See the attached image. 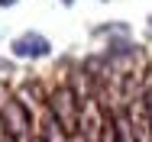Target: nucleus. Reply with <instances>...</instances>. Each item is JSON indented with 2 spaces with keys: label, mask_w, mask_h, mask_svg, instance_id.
Wrapping results in <instances>:
<instances>
[{
  "label": "nucleus",
  "mask_w": 152,
  "mask_h": 142,
  "mask_svg": "<svg viewBox=\"0 0 152 142\" xmlns=\"http://www.w3.org/2000/svg\"><path fill=\"white\" fill-rule=\"evenodd\" d=\"M45 110L58 119V126L68 133V136H75V133H81V119H84V100L75 94V87L71 84H58L49 97H45Z\"/></svg>",
  "instance_id": "nucleus-1"
},
{
  "label": "nucleus",
  "mask_w": 152,
  "mask_h": 142,
  "mask_svg": "<svg viewBox=\"0 0 152 142\" xmlns=\"http://www.w3.org/2000/svg\"><path fill=\"white\" fill-rule=\"evenodd\" d=\"M0 123H3L10 142H32V110L20 97L0 100Z\"/></svg>",
  "instance_id": "nucleus-2"
},
{
  "label": "nucleus",
  "mask_w": 152,
  "mask_h": 142,
  "mask_svg": "<svg viewBox=\"0 0 152 142\" xmlns=\"http://www.w3.org/2000/svg\"><path fill=\"white\" fill-rule=\"evenodd\" d=\"M10 52H13V58L39 61V58H49V55H52V42H49L42 32H36V29H26V32H20V36L10 42Z\"/></svg>",
  "instance_id": "nucleus-3"
},
{
  "label": "nucleus",
  "mask_w": 152,
  "mask_h": 142,
  "mask_svg": "<svg viewBox=\"0 0 152 142\" xmlns=\"http://www.w3.org/2000/svg\"><path fill=\"white\" fill-rule=\"evenodd\" d=\"M36 136H39L42 142H71V136L58 126V119L49 113V110H45V116H42V126H39V133H36Z\"/></svg>",
  "instance_id": "nucleus-4"
},
{
  "label": "nucleus",
  "mask_w": 152,
  "mask_h": 142,
  "mask_svg": "<svg viewBox=\"0 0 152 142\" xmlns=\"http://www.w3.org/2000/svg\"><path fill=\"white\" fill-rule=\"evenodd\" d=\"M110 119H113V139L117 142H136V133H133L126 110H110Z\"/></svg>",
  "instance_id": "nucleus-5"
},
{
  "label": "nucleus",
  "mask_w": 152,
  "mask_h": 142,
  "mask_svg": "<svg viewBox=\"0 0 152 142\" xmlns=\"http://www.w3.org/2000/svg\"><path fill=\"white\" fill-rule=\"evenodd\" d=\"M0 142H10V136H7V129H3V123H0Z\"/></svg>",
  "instance_id": "nucleus-6"
},
{
  "label": "nucleus",
  "mask_w": 152,
  "mask_h": 142,
  "mask_svg": "<svg viewBox=\"0 0 152 142\" xmlns=\"http://www.w3.org/2000/svg\"><path fill=\"white\" fill-rule=\"evenodd\" d=\"M13 3H16V0H0V10H3V7H13Z\"/></svg>",
  "instance_id": "nucleus-7"
},
{
  "label": "nucleus",
  "mask_w": 152,
  "mask_h": 142,
  "mask_svg": "<svg viewBox=\"0 0 152 142\" xmlns=\"http://www.w3.org/2000/svg\"><path fill=\"white\" fill-rule=\"evenodd\" d=\"M61 3H65V7H71V3H75V0H61Z\"/></svg>",
  "instance_id": "nucleus-8"
},
{
  "label": "nucleus",
  "mask_w": 152,
  "mask_h": 142,
  "mask_svg": "<svg viewBox=\"0 0 152 142\" xmlns=\"http://www.w3.org/2000/svg\"><path fill=\"white\" fill-rule=\"evenodd\" d=\"M32 142H42V139H39V136H32Z\"/></svg>",
  "instance_id": "nucleus-9"
},
{
  "label": "nucleus",
  "mask_w": 152,
  "mask_h": 142,
  "mask_svg": "<svg viewBox=\"0 0 152 142\" xmlns=\"http://www.w3.org/2000/svg\"><path fill=\"white\" fill-rule=\"evenodd\" d=\"M149 32H152V16H149Z\"/></svg>",
  "instance_id": "nucleus-10"
}]
</instances>
